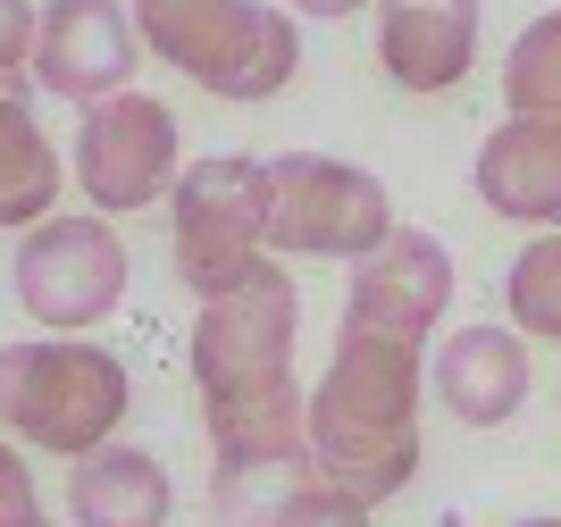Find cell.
Masks as SVG:
<instances>
[{
  "label": "cell",
  "mask_w": 561,
  "mask_h": 527,
  "mask_svg": "<svg viewBox=\"0 0 561 527\" xmlns=\"http://www.w3.org/2000/svg\"><path fill=\"white\" fill-rule=\"evenodd\" d=\"M277 209H268V243L302 260H369L394 234V202L369 168L328 160V151H285L268 160Z\"/></svg>",
  "instance_id": "7"
},
{
  "label": "cell",
  "mask_w": 561,
  "mask_h": 527,
  "mask_svg": "<svg viewBox=\"0 0 561 527\" xmlns=\"http://www.w3.org/2000/svg\"><path fill=\"white\" fill-rule=\"evenodd\" d=\"M176 485L142 444H101L68 469V519L76 527H168Z\"/></svg>",
  "instance_id": "14"
},
{
  "label": "cell",
  "mask_w": 561,
  "mask_h": 527,
  "mask_svg": "<svg viewBox=\"0 0 561 527\" xmlns=\"http://www.w3.org/2000/svg\"><path fill=\"white\" fill-rule=\"evenodd\" d=\"M503 101L512 117H561V9L519 25L512 59H503Z\"/></svg>",
  "instance_id": "16"
},
{
  "label": "cell",
  "mask_w": 561,
  "mask_h": 527,
  "mask_svg": "<svg viewBox=\"0 0 561 527\" xmlns=\"http://www.w3.org/2000/svg\"><path fill=\"white\" fill-rule=\"evenodd\" d=\"M427 386L461 427H503V419L528 402V344L519 326H453L436 360H427Z\"/></svg>",
  "instance_id": "12"
},
{
  "label": "cell",
  "mask_w": 561,
  "mask_h": 527,
  "mask_svg": "<svg viewBox=\"0 0 561 527\" xmlns=\"http://www.w3.org/2000/svg\"><path fill=\"white\" fill-rule=\"evenodd\" d=\"M0 218L18 234L59 218V151H50V135L34 126L25 92H0Z\"/></svg>",
  "instance_id": "15"
},
{
  "label": "cell",
  "mask_w": 561,
  "mask_h": 527,
  "mask_svg": "<svg viewBox=\"0 0 561 527\" xmlns=\"http://www.w3.org/2000/svg\"><path fill=\"white\" fill-rule=\"evenodd\" d=\"M34 50H43V9L34 0H0V84H34Z\"/></svg>",
  "instance_id": "19"
},
{
  "label": "cell",
  "mask_w": 561,
  "mask_h": 527,
  "mask_svg": "<svg viewBox=\"0 0 561 527\" xmlns=\"http://www.w3.org/2000/svg\"><path fill=\"white\" fill-rule=\"evenodd\" d=\"M0 527H43V511H34V478H25V452H0Z\"/></svg>",
  "instance_id": "20"
},
{
  "label": "cell",
  "mask_w": 561,
  "mask_h": 527,
  "mask_svg": "<svg viewBox=\"0 0 561 527\" xmlns=\"http://www.w3.org/2000/svg\"><path fill=\"white\" fill-rule=\"evenodd\" d=\"M185 176V142H176V110L151 92H110L76 126V193L101 218H135V209L168 202Z\"/></svg>",
  "instance_id": "8"
},
{
  "label": "cell",
  "mask_w": 561,
  "mask_h": 527,
  "mask_svg": "<svg viewBox=\"0 0 561 527\" xmlns=\"http://www.w3.org/2000/svg\"><path fill=\"white\" fill-rule=\"evenodd\" d=\"M503 301H512V319L528 326V335L561 344V227H545L537 243L512 260V276H503Z\"/></svg>",
  "instance_id": "17"
},
{
  "label": "cell",
  "mask_w": 561,
  "mask_h": 527,
  "mask_svg": "<svg viewBox=\"0 0 561 527\" xmlns=\"http://www.w3.org/2000/svg\"><path fill=\"white\" fill-rule=\"evenodd\" d=\"M519 527H561V519H519Z\"/></svg>",
  "instance_id": "22"
},
{
  "label": "cell",
  "mask_w": 561,
  "mask_h": 527,
  "mask_svg": "<svg viewBox=\"0 0 561 527\" xmlns=\"http://www.w3.org/2000/svg\"><path fill=\"white\" fill-rule=\"evenodd\" d=\"M9 285H18V310L50 335H84L126 301V243L101 209L84 218H43V227L18 234L9 252Z\"/></svg>",
  "instance_id": "6"
},
{
  "label": "cell",
  "mask_w": 561,
  "mask_h": 527,
  "mask_svg": "<svg viewBox=\"0 0 561 527\" xmlns=\"http://www.w3.org/2000/svg\"><path fill=\"white\" fill-rule=\"evenodd\" d=\"M420 393H436V386H427V360L411 335L344 319V335L328 352V377L310 386L319 478L352 485L360 503H394L402 485L420 478Z\"/></svg>",
  "instance_id": "2"
},
{
  "label": "cell",
  "mask_w": 561,
  "mask_h": 527,
  "mask_svg": "<svg viewBox=\"0 0 561 527\" xmlns=\"http://www.w3.org/2000/svg\"><path fill=\"white\" fill-rule=\"evenodd\" d=\"M126 9H151V0H126Z\"/></svg>",
  "instance_id": "23"
},
{
  "label": "cell",
  "mask_w": 561,
  "mask_h": 527,
  "mask_svg": "<svg viewBox=\"0 0 561 527\" xmlns=\"http://www.w3.org/2000/svg\"><path fill=\"white\" fill-rule=\"evenodd\" d=\"M478 0H377V68L402 92H453L478 68Z\"/></svg>",
  "instance_id": "11"
},
{
  "label": "cell",
  "mask_w": 561,
  "mask_h": 527,
  "mask_svg": "<svg viewBox=\"0 0 561 527\" xmlns=\"http://www.w3.org/2000/svg\"><path fill=\"white\" fill-rule=\"evenodd\" d=\"M294 276L268 260L234 294L193 319V393L218 460H319L310 452V393L294 386Z\"/></svg>",
  "instance_id": "1"
},
{
  "label": "cell",
  "mask_w": 561,
  "mask_h": 527,
  "mask_svg": "<svg viewBox=\"0 0 561 527\" xmlns=\"http://www.w3.org/2000/svg\"><path fill=\"white\" fill-rule=\"evenodd\" d=\"M445 301H453V252L427 227H394L369 260H352L344 319L352 326H386V335H411V344H420L427 326L445 319Z\"/></svg>",
  "instance_id": "10"
},
{
  "label": "cell",
  "mask_w": 561,
  "mask_h": 527,
  "mask_svg": "<svg viewBox=\"0 0 561 527\" xmlns=\"http://www.w3.org/2000/svg\"><path fill=\"white\" fill-rule=\"evenodd\" d=\"M142 18L117 0H43V50H34V84L93 110L110 92H135L142 68Z\"/></svg>",
  "instance_id": "9"
},
{
  "label": "cell",
  "mask_w": 561,
  "mask_h": 527,
  "mask_svg": "<svg viewBox=\"0 0 561 527\" xmlns=\"http://www.w3.org/2000/svg\"><path fill=\"white\" fill-rule=\"evenodd\" d=\"M478 202L512 227H561V117H503L478 142Z\"/></svg>",
  "instance_id": "13"
},
{
  "label": "cell",
  "mask_w": 561,
  "mask_h": 527,
  "mask_svg": "<svg viewBox=\"0 0 561 527\" xmlns=\"http://www.w3.org/2000/svg\"><path fill=\"white\" fill-rule=\"evenodd\" d=\"M135 18L151 59H168L218 101H277L302 68V25L268 0H151Z\"/></svg>",
  "instance_id": "4"
},
{
  "label": "cell",
  "mask_w": 561,
  "mask_h": 527,
  "mask_svg": "<svg viewBox=\"0 0 561 527\" xmlns=\"http://www.w3.org/2000/svg\"><path fill=\"white\" fill-rule=\"evenodd\" d=\"M268 209H277V184L243 151H210V160H193L176 176V193H168V252H176V276H185L193 301H218L243 276L268 268Z\"/></svg>",
  "instance_id": "5"
},
{
  "label": "cell",
  "mask_w": 561,
  "mask_h": 527,
  "mask_svg": "<svg viewBox=\"0 0 561 527\" xmlns=\"http://www.w3.org/2000/svg\"><path fill=\"white\" fill-rule=\"evenodd\" d=\"M369 511H377V503H360L352 485H335V478H319V469H310V478L277 503V519H268V527H369Z\"/></svg>",
  "instance_id": "18"
},
{
  "label": "cell",
  "mask_w": 561,
  "mask_h": 527,
  "mask_svg": "<svg viewBox=\"0 0 561 527\" xmlns=\"http://www.w3.org/2000/svg\"><path fill=\"white\" fill-rule=\"evenodd\" d=\"M126 402H135V377L93 335H18L0 352V419L18 444L50 460H84L117 444Z\"/></svg>",
  "instance_id": "3"
},
{
  "label": "cell",
  "mask_w": 561,
  "mask_h": 527,
  "mask_svg": "<svg viewBox=\"0 0 561 527\" xmlns=\"http://www.w3.org/2000/svg\"><path fill=\"white\" fill-rule=\"evenodd\" d=\"M294 9H302V18H360V9H369V0H294Z\"/></svg>",
  "instance_id": "21"
}]
</instances>
